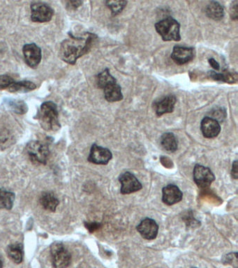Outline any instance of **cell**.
Wrapping results in <instances>:
<instances>
[{
	"mask_svg": "<svg viewBox=\"0 0 238 268\" xmlns=\"http://www.w3.org/2000/svg\"><path fill=\"white\" fill-rule=\"evenodd\" d=\"M209 76L213 80L217 81L227 82V83H236L238 81V74L236 72H232L228 70L223 71L222 73H216L211 71L209 72Z\"/></svg>",
	"mask_w": 238,
	"mask_h": 268,
	"instance_id": "18",
	"label": "cell"
},
{
	"mask_svg": "<svg viewBox=\"0 0 238 268\" xmlns=\"http://www.w3.org/2000/svg\"><path fill=\"white\" fill-rule=\"evenodd\" d=\"M15 194L11 191L0 189V208L11 210L14 206Z\"/></svg>",
	"mask_w": 238,
	"mask_h": 268,
	"instance_id": "23",
	"label": "cell"
},
{
	"mask_svg": "<svg viewBox=\"0 0 238 268\" xmlns=\"http://www.w3.org/2000/svg\"><path fill=\"white\" fill-rule=\"evenodd\" d=\"M176 99L174 95H169L163 96L155 102V112L157 116L161 117L165 114L171 113L174 112Z\"/></svg>",
	"mask_w": 238,
	"mask_h": 268,
	"instance_id": "14",
	"label": "cell"
},
{
	"mask_svg": "<svg viewBox=\"0 0 238 268\" xmlns=\"http://www.w3.org/2000/svg\"><path fill=\"white\" fill-rule=\"evenodd\" d=\"M25 63L32 68H36L40 64L41 50L36 44H25L23 47Z\"/></svg>",
	"mask_w": 238,
	"mask_h": 268,
	"instance_id": "11",
	"label": "cell"
},
{
	"mask_svg": "<svg viewBox=\"0 0 238 268\" xmlns=\"http://www.w3.org/2000/svg\"><path fill=\"white\" fill-rule=\"evenodd\" d=\"M238 1H234L230 8V14L233 20H237L238 16Z\"/></svg>",
	"mask_w": 238,
	"mask_h": 268,
	"instance_id": "27",
	"label": "cell"
},
{
	"mask_svg": "<svg viewBox=\"0 0 238 268\" xmlns=\"http://www.w3.org/2000/svg\"><path fill=\"white\" fill-rule=\"evenodd\" d=\"M38 117L41 127L46 131H57L61 126L56 104L52 101H47L41 106Z\"/></svg>",
	"mask_w": 238,
	"mask_h": 268,
	"instance_id": "2",
	"label": "cell"
},
{
	"mask_svg": "<svg viewBox=\"0 0 238 268\" xmlns=\"http://www.w3.org/2000/svg\"><path fill=\"white\" fill-rule=\"evenodd\" d=\"M215 180V176L209 168L196 164L193 169V180L200 188L205 189L210 186Z\"/></svg>",
	"mask_w": 238,
	"mask_h": 268,
	"instance_id": "7",
	"label": "cell"
},
{
	"mask_svg": "<svg viewBox=\"0 0 238 268\" xmlns=\"http://www.w3.org/2000/svg\"><path fill=\"white\" fill-rule=\"evenodd\" d=\"M209 64L215 69V71H219L220 69V65L214 58L209 59Z\"/></svg>",
	"mask_w": 238,
	"mask_h": 268,
	"instance_id": "30",
	"label": "cell"
},
{
	"mask_svg": "<svg viewBox=\"0 0 238 268\" xmlns=\"http://www.w3.org/2000/svg\"><path fill=\"white\" fill-rule=\"evenodd\" d=\"M40 203L45 210L55 212L60 202L55 194L50 192H45L41 196Z\"/></svg>",
	"mask_w": 238,
	"mask_h": 268,
	"instance_id": "19",
	"label": "cell"
},
{
	"mask_svg": "<svg viewBox=\"0 0 238 268\" xmlns=\"http://www.w3.org/2000/svg\"><path fill=\"white\" fill-rule=\"evenodd\" d=\"M3 267V263L2 261H1V260L0 259V268H2Z\"/></svg>",
	"mask_w": 238,
	"mask_h": 268,
	"instance_id": "32",
	"label": "cell"
},
{
	"mask_svg": "<svg viewBox=\"0 0 238 268\" xmlns=\"http://www.w3.org/2000/svg\"><path fill=\"white\" fill-rule=\"evenodd\" d=\"M36 88L34 82L24 80V81L14 82V83L8 88V90L11 93H28L32 91Z\"/></svg>",
	"mask_w": 238,
	"mask_h": 268,
	"instance_id": "22",
	"label": "cell"
},
{
	"mask_svg": "<svg viewBox=\"0 0 238 268\" xmlns=\"http://www.w3.org/2000/svg\"><path fill=\"white\" fill-rule=\"evenodd\" d=\"M85 226L90 232H94L99 227V224L97 223H85Z\"/></svg>",
	"mask_w": 238,
	"mask_h": 268,
	"instance_id": "29",
	"label": "cell"
},
{
	"mask_svg": "<svg viewBox=\"0 0 238 268\" xmlns=\"http://www.w3.org/2000/svg\"><path fill=\"white\" fill-rule=\"evenodd\" d=\"M195 55L196 53L193 47L175 46L171 54V58L176 64L184 65L192 61L194 59Z\"/></svg>",
	"mask_w": 238,
	"mask_h": 268,
	"instance_id": "10",
	"label": "cell"
},
{
	"mask_svg": "<svg viewBox=\"0 0 238 268\" xmlns=\"http://www.w3.org/2000/svg\"><path fill=\"white\" fill-rule=\"evenodd\" d=\"M15 80L9 76H0V90L8 89L12 85Z\"/></svg>",
	"mask_w": 238,
	"mask_h": 268,
	"instance_id": "26",
	"label": "cell"
},
{
	"mask_svg": "<svg viewBox=\"0 0 238 268\" xmlns=\"http://www.w3.org/2000/svg\"><path fill=\"white\" fill-rule=\"evenodd\" d=\"M105 99L109 102H117L123 99L122 88L117 81L111 82L104 89Z\"/></svg>",
	"mask_w": 238,
	"mask_h": 268,
	"instance_id": "16",
	"label": "cell"
},
{
	"mask_svg": "<svg viewBox=\"0 0 238 268\" xmlns=\"http://www.w3.org/2000/svg\"><path fill=\"white\" fill-rule=\"evenodd\" d=\"M155 29L164 41H180V24L169 16L155 24Z\"/></svg>",
	"mask_w": 238,
	"mask_h": 268,
	"instance_id": "3",
	"label": "cell"
},
{
	"mask_svg": "<svg viewBox=\"0 0 238 268\" xmlns=\"http://www.w3.org/2000/svg\"><path fill=\"white\" fill-rule=\"evenodd\" d=\"M206 13L209 18L214 20H221L224 16V9L217 1H210L206 6Z\"/></svg>",
	"mask_w": 238,
	"mask_h": 268,
	"instance_id": "17",
	"label": "cell"
},
{
	"mask_svg": "<svg viewBox=\"0 0 238 268\" xmlns=\"http://www.w3.org/2000/svg\"><path fill=\"white\" fill-rule=\"evenodd\" d=\"M121 184L120 192L122 194H130L139 191L143 188L142 185L134 175L129 172H125L119 177Z\"/></svg>",
	"mask_w": 238,
	"mask_h": 268,
	"instance_id": "8",
	"label": "cell"
},
{
	"mask_svg": "<svg viewBox=\"0 0 238 268\" xmlns=\"http://www.w3.org/2000/svg\"><path fill=\"white\" fill-rule=\"evenodd\" d=\"M115 81H117L116 79L111 75L109 69H105L104 71L100 73L96 78V83L98 87L101 89H104L106 85Z\"/></svg>",
	"mask_w": 238,
	"mask_h": 268,
	"instance_id": "24",
	"label": "cell"
},
{
	"mask_svg": "<svg viewBox=\"0 0 238 268\" xmlns=\"http://www.w3.org/2000/svg\"><path fill=\"white\" fill-rule=\"evenodd\" d=\"M54 10L43 2L32 3L31 5V19L36 23H47L51 20Z\"/></svg>",
	"mask_w": 238,
	"mask_h": 268,
	"instance_id": "6",
	"label": "cell"
},
{
	"mask_svg": "<svg viewBox=\"0 0 238 268\" xmlns=\"http://www.w3.org/2000/svg\"><path fill=\"white\" fill-rule=\"evenodd\" d=\"M27 152L32 162L46 164L50 152L48 147L39 141H31L26 147Z\"/></svg>",
	"mask_w": 238,
	"mask_h": 268,
	"instance_id": "5",
	"label": "cell"
},
{
	"mask_svg": "<svg viewBox=\"0 0 238 268\" xmlns=\"http://www.w3.org/2000/svg\"><path fill=\"white\" fill-rule=\"evenodd\" d=\"M201 129L205 138L214 139L221 132V126L220 123L212 117H206L201 121Z\"/></svg>",
	"mask_w": 238,
	"mask_h": 268,
	"instance_id": "13",
	"label": "cell"
},
{
	"mask_svg": "<svg viewBox=\"0 0 238 268\" xmlns=\"http://www.w3.org/2000/svg\"><path fill=\"white\" fill-rule=\"evenodd\" d=\"M112 154L109 149L93 144L90 150L88 161L98 165H106L112 159Z\"/></svg>",
	"mask_w": 238,
	"mask_h": 268,
	"instance_id": "9",
	"label": "cell"
},
{
	"mask_svg": "<svg viewBox=\"0 0 238 268\" xmlns=\"http://www.w3.org/2000/svg\"><path fill=\"white\" fill-rule=\"evenodd\" d=\"M161 147L163 150L170 153H173L177 150V141L175 135L173 133H165L161 137Z\"/></svg>",
	"mask_w": 238,
	"mask_h": 268,
	"instance_id": "20",
	"label": "cell"
},
{
	"mask_svg": "<svg viewBox=\"0 0 238 268\" xmlns=\"http://www.w3.org/2000/svg\"><path fill=\"white\" fill-rule=\"evenodd\" d=\"M7 254L12 261L16 264H20L23 260V247L21 244H16L9 246Z\"/></svg>",
	"mask_w": 238,
	"mask_h": 268,
	"instance_id": "21",
	"label": "cell"
},
{
	"mask_svg": "<svg viewBox=\"0 0 238 268\" xmlns=\"http://www.w3.org/2000/svg\"><path fill=\"white\" fill-rule=\"evenodd\" d=\"M137 231L144 239L152 240L158 235L159 226L152 219L145 218L137 226Z\"/></svg>",
	"mask_w": 238,
	"mask_h": 268,
	"instance_id": "12",
	"label": "cell"
},
{
	"mask_svg": "<svg viewBox=\"0 0 238 268\" xmlns=\"http://www.w3.org/2000/svg\"><path fill=\"white\" fill-rule=\"evenodd\" d=\"M97 39L93 33L85 32L79 36L69 34L60 46V58L68 64H75L78 59L91 50Z\"/></svg>",
	"mask_w": 238,
	"mask_h": 268,
	"instance_id": "1",
	"label": "cell"
},
{
	"mask_svg": "<svg viewBox=\"0 0 238 268\" xmlns=\"http://www.w3.org/2000/svg\"><path fill=\"white\" fill-rule=\"evenodd\" d=\"M231 175L235 180H237L238 177V161H235L233 163L232 171H231Z\"/></svg>",
	"mask_w": 238,
	"mask_h": 268,
	"instance_id": "28",
	"label": "cell"
},
{
	"mask_svg": "<svg viewBox=\"0 0 238 268\" xmlns=\"http://www.w3.org/2000/svg\"><path fill=\"white\" fill-rule=\"evenodd\" d=\"M162 201L167 205H174L182 201L183 193L178 187L175 185H169L162 189Z\"/></svg>",
	"mask_w": 238,
	"mask_h": 268,
	"instance_id": "15",
	"label": "cell"
},
{
	"mask_svg": "<svg viewBox=\"0 0 238 268\" xmlns=\"http://www.w3.org/2000/svg\"><path fill=\"white\" fill-rule=\"evenodd\" d=\"M106 6L111 9L112 16L120 14L126 7L127 1H106Z\"/></svg>",
	"mask_w": 238,
	"mask_h": 268,
	"instance_id": "25",
	"label": "cell"
},
{
	"mask_svg": "<svg viewBox=\"0 0 238 268\" xmlns=\"http://www.w3.org/2000/svg\"></svg>",
	"mask_w": 238,
	"mask_h": 268,
	"instance_id": "33",
	"label": "cell"
},
{
	"mask_svg": "<svg viewBox=\"0 0 238 268\" xmlns=\"http://www.w3.org/2000/svg\"><path fill=\"white\" fill-rule=\"evenodd\" d=\"M52 262L55 268H66L71 261V255L60 242H55L50 247Z\"/></svg>",
	"mask_w": 238,
	"mask_h": 268,
	"instance_id": "4",
	"label": "cell"
},
{
	"mask_svg": "<svg viewBox=\"0 0 238 268\" xmlns=\"http://www.w3.org/2000/svg\"><path fill=\"white\" fill-rule=\"evenodd\" d=\"M82 3V1H69V4H70V6H71V7L77 8L81 5Z\"/></svg>",
	"mask_w": 238,
	"mask_h": 268,
	"instance_id": "31",
	"label": "cell"
}]
</instances>
